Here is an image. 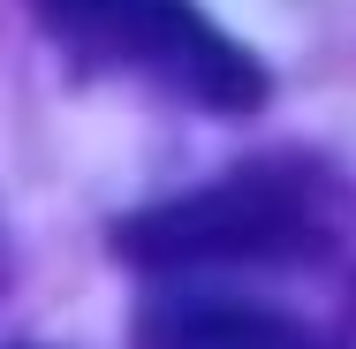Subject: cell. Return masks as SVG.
Here are the masks:
<instances>
[{
    "label": "cell",
    "instance_id": "1",
    "mask_svg": "<svg viewBox=\"0 0 356 349\" xmlns=\"http://www.w3.org/2000/svg\"><path fill=\"white\" fill-rule=\"evenodd\" d=\"M349 183L311 152H266L213 183L114 220V258L137 274L205 266H303L349 235Z\"/></svg>",
    "mask_w": 356,
    "mask_h": 349
},
{
    "label": "cell",
    "instance_id": "2",
    "mask_svg": "<svg viewBox=\"0 0 356 349\" xmlns=\"http://www.w3.org/2000/svg\"><path fill=\"white\" fill-rule=\"evenodd\" d=\"M31 8L76 54L137 69L152 84H167V91H182L190 107L250 114L266 99V69L220 23H205L190 0H31Z\"/></svg>",
    "mask_w": 356,
    "mask_h": 349
},
{
    "label": "cell",
    "instance_id": "3",
    "mask_svg": "<svg viewBox=\"0 0 356 349\" xmlns=\"http://www.w3.org/2000/svg\"><path fill=\"white\" fill-rule=\"evenodd\" d=\"M129 349H334V342L311 334V327L288 319V311L182 288V296H152V304L137 311Z\"/></svg>",
    "mask_w": 356,
    "mask_h": 349
},
{
    "label": "cell",
    "instance_id": "4",
    "mask_svg": "<svg viewBox=\"0 0 356 349\" xmlns=\"http://www.w3.org/2000/svg\"><path fill=\"white\" fill-rule=\"evenodd\" d=\"M23 349H31V342H23Z\"/></svg>",
    "mask_w": 356,
    "mask_h": 349
}]
</instances>
